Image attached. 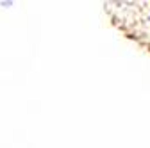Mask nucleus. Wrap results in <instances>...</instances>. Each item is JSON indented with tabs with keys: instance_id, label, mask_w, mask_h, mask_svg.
Masks as SVG:
<instances>
[{
	"instance_id": "nucleus-1",
	"label": "nucleus",
	"mask_w": 150,
	"mask_h": 148,
	"mask_svg": "<svg viewBox=\"0 0 150 148\" xmlns=\"http://www.w3.org/2000/svg\"><path fill=\"white\" fill-rule=\"evenodd\" d=\"M105 14L127 39L150 52V2H105Z\"/></svg>"
}]
</instances>
